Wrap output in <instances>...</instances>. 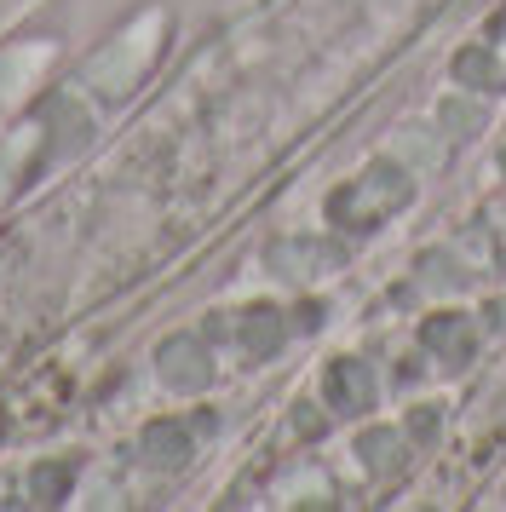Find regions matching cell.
Wrapping results in <instances>:
<instances>
[{"label": "cell", "instance_id": "obj_1", "mask_svg": "<svg viewBox=\"0 0 506 512\" xmlns=\"http://www.w3.org/2000/svg\"><path fill=\"white\" fill-rule=\"evenodd\" d=\"M420 340H426V346H443L449 351V363H466V357H472V328L460 323V317H449V323H426Z\"/></svg>", "mask_w": 506, "mask_h": 512}, {"label": "cell", "instance_id": "obj_2", "mask_svg": "<svg viewBox=\"0 0 506 512\" xmlns=\"http://www.w3.org/2000/svg\"><path fill=\"white\" fill-rule=\"evenodd\" d=\"M455 75L466 81V87H483V93H501V70H495V58H489L483 47L460 52V58H455Z\"/></svg>", "mask_w": 506, "mask_h": 512}, {"label": "cell", "instance_id": "obj_3", "mask_svg": "<svg viewBox=\"0 0 506 512\" xmlns=\"http://www.w3.org/2000/svg\"><path fill=\"white\" fill-rule=\"evenodd\" d=\"M478 110H472V104H449V127H478Z\"/></svg>", "mask_w": 506, "mask_h": 512}]
</instances>
